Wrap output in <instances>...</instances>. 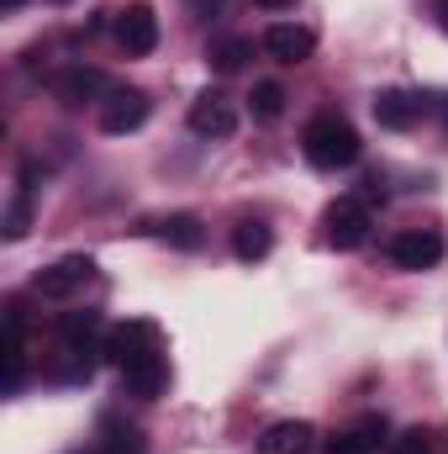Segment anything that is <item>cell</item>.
I'll return each instance as SVG.
<instances>
[{"label":"cell","instance_id":"1","mask_svg":"<svg viewBox=\"0 0 448 454\" xmlns=\"http://www.w3.org/2000/svg\"><path fill=\"white\" fill-rule=\"evenodd\" d=\"M359 132H353V121L337 112H322L306 121V132H301V153H306V164H317V169H348L353 159H359Z\"/></svg>","mask_w":448,"mask_h":454},{"label":"cell","instance_id":"2","mask_svg":"<svg viewBox=\"0 0 448 454\" xmlns=\"http://www.w3.org/2000/svg\"><path fill=\"white\" fill-rule=\"evenodd\" d=\"M90 280H96V259H90V254H64L58 264L37 270L32 291H37L42 301H69V296H80Z\"/></svg>","mask_w":448,"mask_h":454},{"label":"cell","instance_id":"3","mask_svg":"<svg viewBox=\"0 0 448 454\" xmlns=\"http://www.w3.org/2000/svg\"><path fill=\"white\" fill-rule=\"evenodd\" d=\"M322 227H328V243L348 254V248H364V243H369L375 217H369V207H364L359 196H343V201H333V207L322 212Z\"/></svg>","mask_w":448,"mask_h":454},{"label":"cell","instance_id":"4","mask_svg":"<svg viewBox=\"0 0 448 454\" xmlns=\"http://www.w3.org/2000/svg\"><path fill=\"white\" fill-rule=\"evenodd\" d=\"M385 254H390L396 270H433V264L444 259V232H438V227H406V232L390 238Z\"/></svg>","mask_w":448,"mask_h":454},{"label":"cell","instance_id":"5","mask_svg":"<svg viewBox=\"0 0 448 454\" xmlns=\"http://www.w3.org/2000/svg\"><path fill=\"white\" fill-rule=\"evenodd\" d=\"M116 43H121L132 59H143V53L158 48V16H153L148 0H132V5L116 11Z\"/></svg>","mask_w":448,"mask_h":454},{"label":"cell","instance_id":"6","mask_svg":"<svg viewBox=\"0 0 448 454\" xmlns=\"http://www.w3.org/2000/svg\"><path fill=\"white\" fill-rule=\"evenodd\" d=\"M106 354H112L116 364H132V359L164 354V333H158V323L132 317V323H121V328H112V333H106Z\"/></svg>","mask_w":448,"mask_h":454},{"label":"cell","instance_id":"7","mask_svg":"<svg viewBox=\"0 0 448 454\" xmlns=\"http://www.w3.org/2000/svg\"><path fill=\"white\" fill-rule=\"evenodd\" d=\"M148 112H153V101L143 90H112L101 101V132L106 137H127V132H137L148 121Z\"/></svg>","mask_w":448,"mask_h":454},{"label":"cell","instance_id":"8","mask_svg":"<svg viewBox=\"0 0 448 454\" xmlns=\"http://www.w3.org/2000/svg\"><path fill=\"white\" fill-rule=\"evenodd\" d=\"M190 132L196 137H232L237 132V106L227 101L222 90H206L190 101Z\"/></svg>","mask_w":448,"mask_h":454},{"label":"cell","instance_id":"9","mask_svg":"<svg viewBox=\"0 0 448 454\" xmlns=\"http://www.w3.org/2000/svg\"><path fill=\"white\" fill-rule=\"evenodd\" d=\"M264 53L280 59V64H306V59L317 53V32L301 27V21H274V27L264 32Z\"/></svg>","mask_w":448,"mask_h":454},{"label":"cell","instance_id":"10","mask_svg":"<svg viewBox=\"0 0 448 454\" xmlns=\"http://www.w3.org/2000/svg\"><path fill=\"white\" fill-rule=\"evenodd\" d=\"M317 450V428L306 418H285V423H269L259 434V454H312Z\"/></svg>","mask_w":448,"mask_h":454},{"label":"cell","instance_id":"11","mask_svg":"<svg viewBox=\"0 0 448 454\" xmlns=\"http://www.w3.org/2000/svg\"><path fill=\"white\" fill-rule=\"evenodd\" d=\"M53 96H58L64 106H85V101L106 96V74H101V69H90V64H74V69L53 74Z\"/></svg>","mask_w":448,"mask_h":454},{"label":"cell","instance_id":"12","mask_svg":"<svg viewBox=\"0 0 448 454\" xmlns=\"http://www.w3.org/2000/svg\"><path fill=\"white\" fill-rule=\"evenodd\" d=\"M121 386H127V396H137V402H153V396L169 386V364H164V354H148V359H132V364H121Z\"/></svg>","mask_w":448,"mask_h":454},{"label":"cell","instance_id":"13","mask_svg":"<svg viewBox=\"0 0 448 454\" xmlns=\"http://www.w3.org/2000/svg\"><path fill=\"white\" fill-rule=\"evenodd\" d=\"M417 116H422V101L406 96V90H380V96H375V121L390 127V132H406Z\"/></svg>","mask_w":448,"mask_h":454},{"label":"cell","instance_id":"14","mask_svg":"<svg viewBox=\"0 0 448 454\" xmlns=\"http://www.w3.org/2000/svg\"><path fill=\"white\" fill-rule=\"evenodd\" d=\"M158 238H164L169 248H185V254H196V248L206 243V227H201V217H190V212H169V217L158 223Z\"/></svg>","mask_w":448,"mask_h":454},{"label":"cell","instance_id":"15","mask_svg":"<svg viewBox=\"0 0 448 454\" xmlns=\"http://www.w3.org/2000/svg\"><path fill=\"white\" fill-rule=\"evenodd\" d=\"M269 248H274V232H269L264 223L243 217V223L232 227V254H237V259H248V264H253V259H264Z\"/></svg>","mask_w":448,"mask_h":454},{"label":"cell","instance_id":"16","mask_svg":"<svg viewBox=\"0 0 448 454\" xmlns=\"http://www.w3.org/2000/svg\"><path fill=\"white\" fill-rule=\"evenodd\" d=\"M248 59H253V43H248V37H217V43L206 48V64H212L217 74H237Z\"/></svg>","mask_w":448,"mask_h":454},{"label":"cell","instance_id":"17","mask_svg":"<svg viewBox=\"0 0 448 454\" xmlns=\"http://www.w3.org/2000/svg\"><path fill=\"white\" fill-rule=\"evenodd\" d=\"M248 106H253L259 121H280V116H285V90H280L274 80H259L253 96H248Z\"/></svg>","mask_w":448,"mask_h":454},{"label":"cell","instance_id":"18","mask_svg":"<svg viewBox=\"0 0 448 454\" xmlns=\"http://www.w3.org/2000/svg\"><path fill=\"white\" fill-rule=\"evenodd\" d=\"M96 454H143V434L127 423H106V439L96 444Z\"/></svg>","mask_w":448,"mask_h":454},{"label":"cell","instance_id":"19","mask_svg":"<svg viewBox=\"0 0 448 454\" xmlns=\"http://www.w3.org/2000/svg\"><path fill=\"white\" fill-rule=\"evenodd\" d=\"M390 454H433V434L428 428H406L390 439Z\"/></svg>","mask_w":448,"mask_h":454},{"label":"cell","instance_id":"20","mask_svg":"<svg viewBox=\"0 0 448 454\" xmlns=\"http://www.w3.org/2000/svg\"><path fill=\"white\" fill-rule=\"evenodd\" d=\"M353 434L364 439V450H369V454L380 450V444H390V439H385V418H359V423H353Z\"/></svg>","mask_w":448,"mask_h":454},{"label":"cell","instance_id":"21","mask_svg":"<svg viewBox=\"0 0 448 454\" xmlns=\"http://www.w3.org/2000/svg\"><path fill=\"white\" fill-rule=\"evenodd\" d=\"M322 454H369V450H364V439H359V434L348 428V434H337V439H328V450H322Z\"/></svg>","mask_w":448,"mask_h":454},{"label":"cell","instance_id":"22","mask_svg":"<svg viewBox=\"0 0 448 454\" xmlns=\"http://www.w3.org/2000/svg\"><path fill=\"white\" fill-rule=\"evenodd\" d=\"M21 232H27V201H16L5 217V238H21Z\"/></svg>","mask_w":448,"mask_h":454},{"label":"cell","instance_id":"23","mask_svg":"<svg viewBox=\"0 0 448 454\" xmlns=\"http://www.w3.org/2000/svg\"><path fill=\"white\" fill-rule=\"evenodd\" d=\"M217 5H222V0H196V11H201V16H212Z\"/></svg>","mask_w":448,"mask_h":454},{"label":"cell","instance_id":"24","mask_svg":"<svg viewBox=\"0 0 448 454\" xmlns=\"http://www.w3.org/2000/svg\"><path fill=\"white\" fill-rule=\"evenodd\" d=\"M253 5H264V11H285L290 0H253Z\"/></svg>","mask_w":448,"mask_h":454},{"label":"cell","instance_id":"25","mask_svg":"<svg viewBox=\"0 0 448 454\" xmlns=\"http://www.w3.org/2000/svg\"><path fill=\"white\" fill-rule=\"evenodd\" d=\"M438 21H444V32H448V0H438Z\"/></svg>","mask_w":448,"mask_h":454},{"label":"cell","instance_id":"26","mask_svg":"<svg viewBox=\"0 0 448 454\" xmlns=\"http://www.w3.org/2000/svg\"><path fill=\"white\" fill-rule=\"evenodd\" d=\"M0 5H5V11H16V5H21V0H0Z\"/></svg>","mask_w":448,"mask_h":454},{"label":"cell","instance_id":"27","mask_svg":"<svg viewBox=\"0 0 448 454\" xmlns=\"http://www.w3.org/2000/svg\"><path fill=\"white\" fill-rule=\"evenodd\" d=\"M444 121H448V101H444Z\"/></svg>","mask_w":448,"mask_h":454}]
</instances>
